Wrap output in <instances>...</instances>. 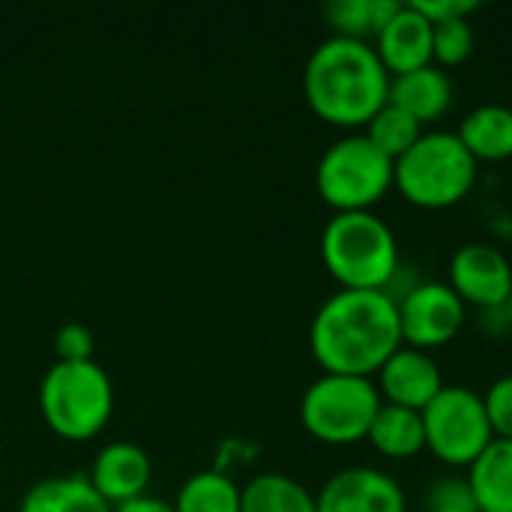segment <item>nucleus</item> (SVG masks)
I'll list each match as a JSON object with an SVG mask.
<instances>
[{"label":"nucleus","instance_id":"1","mask_svg":"<svg viewBox=\"0 0 512 512\" xmlns=\"http://www.w3.org/2000/svg\"><path fill=\"white\" fill-rule=\"evenodd\" d=\"M309 345L324 372L357 378L378 375L405 345L396 297L390 291H336L315 312Z\"/></svg>","mask_w":512,"mask_h":512},{"label":"nucleus","instance_id":"2","mask_svg":"<svg viewBox=\"0 0 512 512\" xmlns=\"http://www.w3.org/2000/svg\"><path fill=\"white\" fill-rule=\"evenodd\" d=\"M303 93L321 120L333 126H366L387 105L390 72L375 45L333 33L312 48L303 69Z\"/></svg>","mask_w":512,"mask_h":512},{"label":"nucleus","instance_id":"3","mask_svg":"<svg viewBox=\"0 0 512 512\" xmlns=\"http://www.w3.org/2000/svg\"><path fill=\"white\" fill-rule=\"evenodd\" d=\"M327 270L354 291H387L399 273V243L390 225L372 210L336 213L321 231Z\"/></svg>","mask_w":512,"mask_h":512},{"label":"nucleus","instance_id":"4","mask_svg":"<svg viewBox=\"0 0 512 512\" xmlns=\"http://www.w3.org/2000/svg\"><path fill=\"white\" fill-rule=\"evenodd\" d=\"M477 180V159L456 132H423L393 162L396 189L417 207L441 210L459 204Z\"/></svg>","mask_w":512,"mask_h":512},{"label":"nucleus","instance_id":"5","mask_svg":"<svg viewBox=\"0 0 512 512\" xmlns=\"http://www.w3.org/2000/svg\"><path fill=\"white\" fill-rule=\"evenodd\" d=\"M114 387L96 360L48 366L39 384V411L45 423L66 441L93 438L111 417Z\"/></svg>","mask_w":512,"mask_h":512},{"label":"nucleus","instance_id":"6","mask_svg":"<svg viewBox=\"0 0 512 512\" xmlns=\"http://www.w3.org/2000/svg\"><path fill=\"white\" fill-rule=\"evenodd\" d=\"M384 405L372 378L324 372L300 399V420L324 444H354L369 438L378 408Z\"/></svg>","mask_w":512,"mask_h":512},{"label":"nucleus","instance_id":"7","mask_svg":"<svg viewBox=\"0 0 512 512\" xmlns=\"http://www.w3.org/2000/svg\"><path fill=\"white\" fill-rule=\"evenodd\" d=\"M315 183L321 198L336 207V213L369 210L393 186V159H387L366 138V132L345 135L321 153Z\"/></svg>","mask_w":512,"mask_h":512},{"label":"nucleus","instance_id":"8","mask_svg":"<svg viewBox=\"0 0 512 512\" xmlns=\"http://www.w3.org/2000/svg\"><path fill=\"white\" fill-rule=\"evenodd\" d=\"M420 414L426 450H432L444 465L471 468L474 459L495 441L483 396L462 384H444V390Z\"/></svg>","mask_w":512,"mask_h":512},{"label":"nucleus","instance_id":"9","mask_svg":"<svg viewBox=\"0 0 512 512\" xmlns=\"http://www.w3.org/2000/svg\"><path fill=\"white\" fill-rule=\"evenodd\" d=\"M399 303L402 342L408 348H438L459 336L465 327V300L450 288V282H417L405 291Z\"/></svg>","mask_w":512,"mask_h":512},{"label":"nucleus","instance_id":"10","mask_svg":"<svg viewBox=\"0 0 512 512\" xmlns=\"http://www.w3.org/2000/svg\"><path fill=\"white\" fill-rule=\"evenodd\" d=\"M450 288L483 312H498L512 294L510 258L492 243H465L450 258Z\"/></svg>","mask_w":512,"mask_h":512},{"label":"nucleus","instance_id":"11","mask_svg":"<svg viewBox=\"0 0 512 512\" xmlns=\"http://www.w3.org/2000/svg\"><path fill=\"white\" fill-rule=\"evenodd\" d=\"M318 512H408L402 486L378 468H345L315 495Z\"/></svg>","mask_w":512,"mask_h":512},{"label":"nucleus","instance_id":"12","mask_svg":"<svg viewBox=\"0 0 512 512\" xmlns=\"http://www.w3.org/2000/svg\"><path fill=\"white\" fill-rule=\"evenodd\" d=\"M441 366L429 357V351L402 345L381 369H378V393L390 405H402L411 411H423L444 390Z\"/></svg>","mask_w":512,"mask_h":512},{"label":"nucleus","instance_id":"13","mask_svg":"<svg viewBox=\"0 0 512 512\" xmlns=\"http://www.w3.org/2000/svg\"><path fill=\"white\" fill-rule=\"evenodd\" d=\"M150 474H153V465H150V456L144 453V447H138L132 441H111L96 453L87 477L96 486V492L111 507H117L132 498L147 495Z\"/></svg>","mask_w":512,"mask_h":512},{"label":"nucleus","instance_id":"14","mask_svg":"<svg viewBox=\"0 0 512 512\" xmlns=\"http://www.w3.org/2000/svg\"><path fill=\"white\" fill-rule=\"evenodd\" d=\"M375 51L390 75L414 72L432 63V21L411 3H402L396 15L378 30Z\"/></svg>","mask_w":512,"mask_h":512},{"label":"nucleus","instance_id":"15","mask_svg":"<svg viewBox=\"0 0 512 512\" xmlns=\"http://www.w3.org/2000/svg\"><path fill=\"white\" fill-rule=\"evenodd\" d=\"M387 102L408 111L417 123H432V120H438L441 114L450 111V105H453V81L435 63H429L423 69H414V72L390 75Z\"/></svg>","mask_w":512,"mask_h":512},{"label":"nucleus","instance_id":"16","mask_svg":"<svg viewBox=\"0 0 512 512\" xmlns=\"http://www.w3.org/2000/svg\"><path fill=\"white\" fill-rule=\"evenodd\" d=\"M18 512H114V507L96 492L87 474H60L36 480Z\"/></svg>","mask_w":512,"mask_h":512},{"label":"nucleus","instance_id":"17","mask_svg":"<svg viewBox=\"0 0 512 512\" xmlns=\"http://www.w3.org/2000/svg\"><path fill=\"white\" fill-rule=\"evenodd\" d=\"M468 486L480 512H512V441L495 438L474 459Z\"/></svg>","mask_w":512,"mask_h":512},{"label":"nucleus","instance_id":"18","mask_svg":"<svg viewBox=\"0 0 512 512\" xmlns=\"http://www.w3.org/2000/svg\"><path fill=\"white\" fill-rule=\"evenodd\" d=\"M456 135L468 147V153L480 159H510L512 156V108L486 102L468 111V117L459 123Z\"/></svg>","mask_w":512,"mask_h":512},{"label":"nucleus","instance_id":"19","mask_svg":"<svg viewBox=\"0 0 512 512\" xmlns=\"http://www.w3.org/2000/svg\"><path fill=\"white\" fill-rule=\"evenodd\" d=\"M369 441L378 453H384L390 459H411L420 450H426L423 414L384 402L369 429Z\"/></svg>","mask_w":512,"mask_h":512},{"label":"nucleus","instance_id":"20","mask_svg":"<svg viewBox=\"0 0 512 512\" xmlns=\"http://www.w3.org/2000/svg\"><path fill=\"white\" fill-rule=\"evenodd\" d=\"M240 512H318L315 495L288 474H258L240 492Z\"/></svg>","mask_w":512,"mask_h":512},{"label":"nucleus","instance_id":"21","mask_svg":"<svg viewBox=\"0 0 512 512\" xmlns=\"http://www.w3.org/2000/svg\"><path fill=\"white\" fill-rule=\"evenodd\" d=\"M240 486L222 474V471H201L192 474L177 498L174 510L177 512H240Z\"/></svg>","mask_w":512,"mask_h":512},{"label":"nucleus","instance_id":"22","mask_svg":"<svg viewBox=\"0 0 512 512\" xmlns=\"http://www.w3.org/2000/svg\"><path fill=\"white\" fill-rule=\"evenodd\" d=\"M402 0H330L324 6V15L336 36L366 39L369 33L378 36V30L396 15Z\"/></svg>","mask_w":512,"mask_h":512},{"label":"nucleus","instance_id":"23","mask_svg":"<svg viewBox=\"0 0 512 512\" xmlns=\"http://www.w3.org/2000/svg\"><path fill=\"white\" fill-rule=\"evenodd\" d=\"M420 135H423V123H417L408 111H402L390 102L384 108H378V114L366 123V138L393 162L399 156H405L417 144Z\"/></svg>","mask_w":512,"mask_h":512},{"label":"nucleus","instance_id":"24","mask_svg":"<svg viewBox=\"0 0 512 512\" xmlns=\"http://www.w3.org/2000/svg\"><path fill=\"white\" fill-rule=\"evenodd\" d=\"M474 51V27L468 18H447L432 24V63L459 66Z\"/></svg>","mask_w":512,"mask_h":512},{"label":"nucleus","instance_id":"25","mask_svg":"<svg viewBox=\"0 0 512 512\" xmlns=\"http://www.w3.org/2000/svg\"><path fill=\"white\" fill-rule=\"evenodd\" d=\"M426 512H480L477 501L471 495L468 480L459 477H447L432 483V489L426 492Z\"/></svg>","mask_w":512,"mask_h":512},{"label":"nucleus","instance_id":"26","mask_svg":"<svg viewBox=\"0 0 512 512\" xmlns=\"http://www.w3.org/2000/svg\"><path fill=\"white\" fill-rule=\"evenodd\" d=\"M483 402H486V414L492 423V435L501 441H512V375L498 378L486 390Z\"/></svg>","mask_w":512,"mask_h":512},{"label":"nucleus","instance_id":"27","mask_svg":"<svg viewBox=\"0 0 512 512\" xmlns=\"http://www.w3.org/2000/svg\"><path fill=\"white\" fill-rule=\"evenodd\" d=\"M93 333L84 327V324H63L54 336V351H57V360H66V363H81V360H93Z\"/></svg>","mask_w":512,"mask_h":512},{"label":"nucleus","instance_id":"28","mask_svg":"<svg viewBox=\"0 0 512 512\" xmlns=\"http://www.w3.org/2000/svg\"><path fill=\"white\" fill-rule=\"evenodd\" d=\"M423 18L435 21H447V18H468L471 12L480 9L477 0H408Z\"/></svg>","mask_w":512,"mask_h":512},{"label":"nucleus","instance_id":"29","mask_svg":"<svg viewBox=\"0 0 512 512\" xmlns=\"http://www.w3.org/2000/svg\"><path fill=\"white\" fill-rule=\"evenodd\" d=\"M114 512H177L174 504L162 501V498H153V495H141V498H132L126 504H117Z\"/></svg>","mask_w":512,"mask_h":512},{"label":"nucleus","instance_id":"30","mask_svg":"<svg viewBox=\"0 0 512 512\" xmlns=\"http://www.w3.org/2000/svg\"><path fill=\"white\" fill-rule=\"evenodd\" d=\"M504 315H507V321L512 324V294H510V300H507V306H504Z\"/></svg>","mask_w":512,"mask_h":512}]
</instances>
